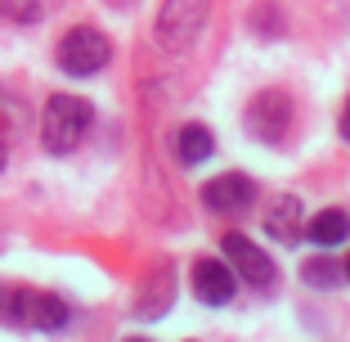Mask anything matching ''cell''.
Segmentation results:
<instances>
[{
    "mask_svg": "<svg viewBox=\"0 0 350 342\" xmlns=\"http://www.w3.org/2000/svg\"><path fill=\"white\" fill-rule=\"evenodd\" d=\"M175 261L171 257H157L153 266L139 275V284H135V315L139 320H157V315L171 311L175 302Z\"/></svg>",
    "mask_w": 350,
    "mask_h": 342,
    "instance_id": "cell-5",
    "label": "cell"
},
{
    "mask_svg": "<svg viewBox=\"0 0 350 342\" xmlns=\"http://www.w3.org/2000/svg\"><path fill=\"white\" fill-rule=\"evenodd\" d=\"M5 162H10V154H5V145H0V171H5Z\"/></svg>",
    "mask_w": 350,
    "mask_h": 342,
    "instance_id": "cell-17",
    "label": "cell"
},
{
    "mask_svg": "<svg viewBox=\"0 0 350 342\" xmlns=\"http://www.w3.org/2000/svg\"><path fill=\"white\" fill-rule=\"evenodd\" d=\"M265 234L269 239H278L283 248H292L301 234H306V217H301V198H292V194H283V198H274L265 208Z\"/></svg>",
    "mask_w": 350,
    "mask_h": 342,
    "instance_id": "cell-9",
    "label": "cell"
},
{
    "mask_svg": "<svg viewBox=\"0 0 350 342\" xmlns=\"http://www.w3.org/2000/svg\"><path fill=\"white\" fill-rule=\"evenodd\" d=\"M90 122H94L90 99H81V95H50L45 108H41V145H45V154H72V149L85 140Z\"/></svg>",
    "mask_w": 350,
    "mask_h": 342,
    "instance_id": "cell-1",
    "label": "cell"
},
{
    "mask_svg": "<svg viewBox=\"0 0 350 342\" xmlns=\"http://www.w3.org/2000/svg\"><path fill=\"white\" fill-rule=\"evenodd\" d=\"M50 14V0H0V19L14 27H31Z\"/></svg>",
    "mask_w": 350,
    "mask_h": 342,
    "instance_id": "cell-13",
    "label": "cell"
},
{
    "mask_svg": "<svg viewBox=\"0 0 350 342\" xmlns=\"http://www.w3.org/2000/svg\"><path fill=\"white\" fill-rule=\"evenodd\" d=\"M131 342H144V338H131Z\"/></svg>",
    "mask_w": 350,
    "mask_h": 342,
    "instance_id": "cell-19",
    "label": "cell"
},
{
    "mask_svg": "<svg viewBox=\"0 0 350 342\" xmlns=\"http://www.w3.org/2000/svg\"><path fill=\"white\" fill-rule=\"evenodd\" d=\"M211 154H216V135L206 131V126L189 122V126L175 131V158H180L185 167H198L202 158H211Z\"/></svg>",
    "mask_w": 350,
    "mask_h": 342,
    "instance_id": "cell-11",
    "label": "cell"
},
{
    "mask_svg": "<svg viewBox=\"0 0 350 342\" xmlns=\"http://www.w3.org/2000/svg\"><path fill=\"white\" fill-rule=\"evenodd\" d=\"M220 252L234 261V270L252 284V289H265V284H274V261H269V252H260L247 234H225Z\"/></svg>",
    "mask_w": 350,
    "mask_h": 342,
    "instance_id": "cell-6",
    "label": "cell"
},
{
    "mask_svg": "<svg viewBox=\"0 0 350 342\" xmlns=\"http://www.w3.org/2000/svg\"><path fill=\"white\" fill-rule=\"evenodd\" d=\"M306 234L314 239L319 248H332V243H341V239L350 234V217L341 208H328V212H319V217L306 221Z\"/></svg>",
    "mask_w": 350,
    "mask_h": 342,
    "instance_id": "cell-12",
    "label": "cell"
},
{
    "mask_svg": "<svg viewBox=\"0 0 350 342\" xmlns=\"http://www.w3.org/2000/svg\"><path fill=\"white\" fill-rule=\"evenodd\" d=\"M256 198V185H252L243 171H225V176L206 180L202 185V203L211 212H220V217H229V212H243Z\"/></svg>",
    "mask_w": 350,
    "mask_h": 342,
    "instance_id": "cell-7",
    "label": "cell"
},
{
    "mask_svg": "<svg viewBox=\"0 0 350 342\" xmlns=\"http://www.w3.org/2000/svg\"><path fill=\"white\" fill-rule=\"evenodd\" d=\"M247 135L260 140V145H278L283 135L292 131V99L283 90H260L247 104Z\"/></svg>",
    "mask_w": 350,
    "mask_h": 342,
    "instance_id": "cell-4",
    "label": "cell"
},
{
    "mask_svg": "<svg viewBox=\"0 0 350 342\" xmlns=\"http://www.w3.org/2000/svg\"><path fill=\"white\" fill-rule=\"evenodd\" d=\"M18 293L14 284H0V324H18Z\"/></svg>",
    "mask_w": 350,
    "mask_h": 342,
    "instance_id": "cell-15",
    "label": "cell"
},
{
    "mask_svg": "<svg viewBox=\"0 0 350 342\" xmlns=\"http://www.w3.org/2000/svg\"><path fill=\"white\" fill-rule=\"evenodd\" d=\"M341 270H346V280H350V257H346V266H341Z\"/></svg>",
    "mask_w": 350,
    "mask_h": 342,
    "instance_id": "cell-18",
    "label": "cell"
},
{
    "mask_svg": "<svg viewBox=\"0 0 350 342\" xmlns=\"http://www.w3.org/2000/svg\"><path fill=\"white\" fill-rule=\"evenodd\" d=\"M193 293L206 302V306H225V302L234 297V270H229L225 261L202 257L193 266Z\"/></svg>",
    "mask_w": 350,
    "mask_h": 342,
    "instance_id": "cell-10",
    "label": "cell"
},
{
    "mask_svg": "<svg viewBox=\"0 0 350 342\" xmlns=\"http://www.w3.org/2000/svg\"><path fill=\"white\" fill-rule=\"evenodd\" d=\"M341 275H346V270H337L332 261H323V257L306 261V284H319V289H332V284H337Z\"/></svg>",
    "mask_w": 350,
    "mask_h": 342,
    "instance_id": "cell-14",
    "label": "cell"
},
{
    "mask_svg": "<svg viewBox=\"0 0 350 342\" xmlns=\"http://www.w3.org/2000/svg\"><path fill=\"white\" fill-rule=\"evenodd\" d=\"M18 324L41 329V333H54V329H63V324H68V306H63L54 293L23 289L18 293Z\"/></svg>",
    "mask_w": 350,
    "mask_h": 342,
    "instance_id": "cell-8",
    "label": "cell"
},
{
    "mask_svg": "<svg viewBox=\"0 0 350 342\" xmlns=\"http://www.w3.org/2000/svg\"><path fill=\"white\" fill-rule=\"evenodd\" d=\"M341 140H350V99H346V104H341Z\"/></svg>",
    "mask_w": 350,
    "mask_h": 342,
    "instance_id": "cell-16",
    "label": "cell"
},
{
    "mask_svg": "<svg viewBox=\"0 0 350 342\" xmlns=\"http://www.w3.org/2000/svg\"><path fill=\"white\" fill-rule=\"evenodd\" d=\"M206 23H211V0H162V10H157V41H162V50L185 54L189 45H198Z\"/></svg>",
    "mask_w": 350,
    "mask_h": 342,
    "instance_id": "cell-2",
    "label": "cell"
},
{
    "mask_svg": "<svg viewBox=\"0 0 350 342\" xmlns=\"http://www.w3.org/2000/svg\"><path fill=\"white\" fill-rule=\"evenodd\" d=\"M59 68L68 77H94L103 63L113 59V41L103 36L99 27H72L68 36L59 41Z\"/></svg>",
    "mask_w": 350,
    "mask_h": 342,
    "instance_id": "cell-3",
    "label": "cell"
}]
</instances>
